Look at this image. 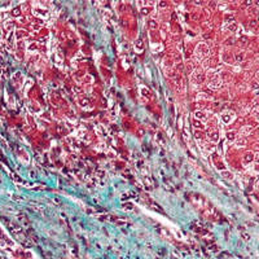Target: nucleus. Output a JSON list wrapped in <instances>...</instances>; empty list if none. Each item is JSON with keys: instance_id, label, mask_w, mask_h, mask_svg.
Wrapping results in <instances>:
<instances>
[]
</instances>
